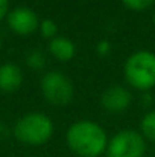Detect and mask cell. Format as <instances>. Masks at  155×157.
Instances as JSON below:
<instances>
[{
    "instance_id": "cell-16",
    "label": "cell",
    "mask_w": 155,
    "mask_h": 157,
    "mask_svg": "<svg viewBox=\"0 0 155 157\" xmlns=\"http://www.w3.org/2000/svg\"><path fill=\"white\" fill-rule=\"evenodd\" d=\"M6 136H8V127H6V124L0 122V140L6 139Z\"/></svg>"
},
{
    "instance_id": "cell-17",
    "label": "cell",
    "mask_w": 155,
    "mask_h": 157,
    "mask_svg": "<svg viewBox=\"0 0 155 157\" xmlns=\"http://www.w3.org/2000/svg\"><path fill=\"white\" fill-rule=\"evenodd\" d=\"M152 21H154V25H155V12H154V17H152Z\"/></svg>"
},
{
    "instance_id": "cell-13",
    "label": "cell",
    "mask_w": 155,
    "mask_h": 157,
    "mask_svg": "<svg viewBox=\"0 0 155 157\" xmlns=\"http://www.w3.org/2000/svg\"><path fill=\"white\" fill-rule=\"evenodd\" d=\"M122 3L131 11H145L154 5L155 0H122Z\"/></svg>"
},
{
    "instance_id": "cell-10",
    "label": "cell",
    "mask_w": 155,
    "mask_h": 157,
    "mask_svg": "<svg viewBox=\"0 0 155 157\" xmlns=\"http://www.w3.org/2000/svg\"><path fill=\"white\" fill-rule=\"evenodd\" d=\"M140 130L146 139H149L151 142H155V110L148 111L143 116L140 122Z\"/></svg>"
},
{
    "instance_id": "cell-14",
    "label": "cell",
    "mask_w": 155,
    "mask_h": 157,
    "mask_svg": "<svg viewBox=\"0 0 155 157\" xmlns=\"http://www.w3.org/2000/svg\"><path fill=\"white\" fill-rule=\"evenodd\" d=\"M96 52L99 56H106L108 53L111 52V44L108 40H101L98 44H96Z\"/></svg>"
},
{
    "instance_id": "cell-11",
    "label": "cell",
    "mask_w": 155,
    "mask_h": 157,
    "mask_svg": "<svg viewBox=\"0 0 155 157\" xmlns=\"http://www.w3.org/2000/svg\"><path fill=\"white\" fill-rule=\"evenodd\" d=\"M26 64H28V67H31L34 70H41L46 66V56L38 49L31 51L28 53V56H26Z\"/></svg>"
},
{
    "instance_id": "cell-8",
    "label": "cell",
    "mask_w": 155,
    "mask_h": 157,
    "mask_svg": "<svg viewBox=\"0 0 155 157\" xmlns=\"http://www.w3.org/2000/svg\"><path fill=\"white\" fill-rule=\"evenodd\" d=\"M23 82L21 69L14 63H5L0 66V92L12 93L20 89Z\"/></svg>"
},
{
    "instance_id": "cell-4",
    "label": "cell",
    "mask_w": 155,
    "mask_h": 157,
    "mask_svg": "<svg viewBox=\"0 0 155 157\" xmlns=\"http://www.w3.org/2000/svg\"><path fill=\"white\" fill-rule=\"evenodd\" d=\"M40 87H41V93L44 99L49 104L56 105V107H64L70 104L75 95L73 82L62 72H58V70L47 72L41 78Z\"/></svg>"
},
{
    "instance_id": "cell-12",
    "label": "cell",
    "mask_w": 155,
    "mask_h": 157,
    "mask_svg": "<svg viewBox=\"0 0 155 157\" xmlns=\"http://www.w3.org/2000/svg\"><path fill=\"white\" fill-rule=\"evenodd\" d=\"M38 29H40L41 35L44 38H47V40H53L55 37H58V25L50 18H46V20L40 21V28Z\"/></svg>"
},
{
    "instance_id": "cell-7",
    "label": "cell",
    "mask_w": 155,
    "mask_h": 157,
    "mask_svg": "<svg viewBox=\"0 0 155 157\" xmlns=\"http://www.w3.org/2000/svg\"><path fill=\"white\" fill-rule=\"evenodd\" d=\"M132 102V96L131 92L119 84L109 86L108 89H105L101 96V105L105 111L113 113V114H119L122 111H125Z\"/></svg>"
},
{
    "instance_id": "cell-5",
    "label": "cell",
    "mask_w": 155,
    "mask_h": 157,
    "mask_svg": "<svg viewBox=\"0 0 155 157\" xmlns=\"http://www.w3.org/2000/svg\"><path fill=\"white\" fill-rule=\"evenodd\" d=\"M105 153L106 157H143L146 153V140L138 131L122 130L108 140Z\"/></svg>"
},
{
    "instance_id": "cell-6",
    "label": "cell",
    "mask_w": 155,
    "mask_h": 157,
    "mask_svg": "<svg viewBox=\"0 0 155 157\" xmlns=\"http://www.w3.org/2000/svg\"><path fill=\"white\" fill-rule=\"evenodd\" d=\"M8 26L18 35H31L40 28V20L35 11L26 6H18L8 12Z\"/></svg>"
},
{
    "instance_id": "cell-1",
    "label": "cell",
    "mask_w": 155,
    "mask_h": 157,
    "mask_svg": "<svg viewBox=\"0 0 155 157\" xmlns=\"http://www.w3.org/2000/svg\"><path fill=\"white\" fill-rule=\"evenodd\" d=\"M67 147L78 157H99L106 151L108 136L93 121H78L65 133Z\"/></svg>"
},
{
    "instance_id": "cell-9",
    "label": "cell",
    "mask_w": 155,
    "mask_h": 157,
    "mask_svg": "<svg viewBox=\"0 0 155 157\" xmlns=\"http://www.w3.org/2000/svg\"><path fill=\"white\" fill-rule=\"evenodd\" d=\"M49 52L58 61H70L76 53V48L72 40H68L67 37L58 35L49 41Z\"/></svg>"
},
{
    "instance_id": "cell-18",
    "label": "cell",
    "mask_w": 155,
    "mask_h": 157,
    "mask_svg": "<svg viewBox=\"0 0 155 157\" xmlns=\"http://www.w3.org/2000/svg\"><path fill=\"white\" fill-rule=\"evenodd\" d=\"M0 49H2V38H0Z\"/></svg>"
},
{
    "instance_id": "cell-15",
    "label": "cell",
    "mask_w": 155,
    "mask_h": 157,
    "mask_svg": "<svg viewBox=\"0 0 155 157\" xmlns=\"http://www.w3.org/2000/svg\"><path fill=\"white\" fill-rule=\"evenodd\" d=\"M8 9H9V0H0V21L8 17Z\"/></svg>"
},
{
    "instance_id": "cell-3",
    "label": "cell",
    "mask_w": 155,
    "mask_h": 157,
    "mask_svg": "<svg viewBox=\"0 0 155 157\" xmlns=\"http://www.w3.org/2000/svg\"><path fill=\"white\" fill-rule=\"evenodd\" d=\"M53 134V122L44 113H28L14 125V136L26 145H43L49 142Z\"/></svg>"
},
{
    "instance_id": "cell-2",
    "label": "cell",
    "mask_w": 155,
    "mask_h": 157,
    "mask_svg": "<svg viewBox=\"0 0 155 157\" xmlns=\"http://www.w3.org/2000/svg\"><path fill=\"white\" fill-rule=\"evenodd\" d=\"M126 82L140 92H149L155 87V53L137 51L125 63Z\"/></svg>"
}]
</instances>
